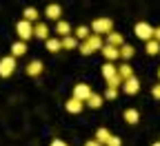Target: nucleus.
Here are the masks:
<instances>
[{"instance_id":"obj_1","label":"nucleus","mask_w":160,"mask_h":146,"mask_svg":"<svg viewBox=\"0 0 160 146\" xmlns=\"http://www.w3.org/2000/svg\"><path fill=\"white\" fill-rule=\"evenodd\" d=\"M91 31L100 33V35H107L109 31H113V20L111 18H96L91 22Z\"/></svg>"},{"instance_id":"obj_2","label":"nucleus","mask_w":160,"mask_h":146,"mask_svg":"<svg viewBox=\"0 0 160 146\" xmlns=\"http://www.w3.org/2000/svg\"><path fill=\"white\" fill-rule=\"evenodd\" d=\"M16 35L20 38V40H25V42H27V40H31L33 38V22H29V20H20V22L16 25Z\"/></svg>"},{"instance_id":"obj_3","label":"nucleus","mask_w":160,"mask_h":146,"mask_svg":"<svg viewBox=\"0 0 160 146\" xmlns=\"http://www.w3.org/2000/svg\"><path fill=\"white\" fill-rule=\"evenodd\" d=\"M16 71V55H5L0 58V78H9Z\"/></svg>"},{"instance_id":"obj_4","label":"nucleus","mask_w":160,"mask_h":146,"mask_svg":"<svg viewBox=\"0 0 160 146\" xmlns=\"http://www.w3.org/2000/svg\"><path fill=\"white\" fill-rule=\"evenodd\" d=\"M133 33H136V38H140V40H151L153 38V33H156V27H151L149 22H138L136 27H133Z\"/></svg>"},{"instance_id":"obj_5","label":"nucleus","mask_w":160,"mask_h":146,"mask_svg":"<svg viewBox=\"0 0 160 146\" xmlns=\"http://www.w3.org/2000/svg\"><path fill=\"white\" fill-rule=\"evenodd\" d=\"M100 53L105 55V60H109V62H116V60H120V47H116V45H109V42H105V47L100 49Z\"/></svg>"},{"instance_id":"obj_6","label":"nucleus","mask_w":160,"mask_h":146,"mask_svg":"<svg viewBox=\"0 0 160 146\" xmlns=\"http://www.w3.org/2000/svg\"><path fill=\"white\" fill-rule=\"evenodd\" d=\"M91 93H93V91H91V87H89V84H85V82H78V84L73 87V97L82 100V102H87Z\"/></svg>"},{"instance_id":"obj_7","label":"nucleus","mask_w":160,"mask_h":146,"mask_svg":"<svg viewBox=\"0 0 160 146\" xmlns=\"http://www.w3.org/2000/svg\"><path fill=\"white\" fill-rule=\"evenodd\" d=\"M65 109H67V113H73V115H78V113H82V109H85V102L71 95V97L65 102Z\"/></svg>"},{"instance_id":"obj_8","label":"nucleus","mask_w":160,"mask_h":146,"mask_svg":"<svg viewBox=\"0 0 160 146\" xmlns=\"http://www.w3.org/2000/svg\"><path fill=\"white\" fill-rule=\"evenodd\" d=\"M122 91H125L127 95H136V93L140 91V82H138L136 75H131V78H127V80L122 82Z\"/></svg>"},{"instance_id":"obj_9","label":"nucleus","mask_w":160,"mask_h":146,"mask_svg":"<svg viewBox=\"0 0 160 146\" xmlns=\"http://www.w3.org/2000/svg\"><path fill=\"white\" fill-rule=\"evenodd\" d=\"M42 69H45V64H42L40 60H31L29 64L25 67V73H27L29 78H38L40 73H42Z\"/></svg>"},{"instance_id":"obj_10","label":"nucleus","mask_w":160,"mask_h":146,"mask_svg":"<svg viewBox=\"0 0 160 146\" xmlns=\"http://www.w3.org/2000/svg\"><path fill=\"white\" fill-rule=\"evenodd\" d=\"M45 16L49 18V20H60V16H62V7L60 5H56V2H51V5H47V9H45Z\"/></svg>"},{"instance_id":"obj_11","label":"nucleus","mask_w":160,"mask_h":146,"mask_svg":"<svg viewBox=\"0 0 160 146\" xmlns=\"http://www.w3.org/2000/svg\"><path fill=\"white\" fill-rule=\"evenodd\" d=\"M45 47H47L49 53L62 51V38H47V40H45Z\"/></svg>"},{"instance_id":"obj_12","label":"nucleus","mask_w":160,"mask_h":146,"mask_svg":"<svg viewBox=\"0 0 160 146\" xmlns=\"http://www.w3.org/2000/svg\"><path fill=\"white\" fill-rule=\"evenodd\" d=\"M116 75H118V67H116V62H109V60H107L105 64H102V78L109 82V80H111V78H116Z\"/></svg>"},{"instance_id":"obj_13","label":"nucleus","mask_w":160,"mask_h":146,"mask_svg":"<svg viewBox=\"0 0 160 146\" xmlns=\"http://www.w3.org/2000/svg\"><path fill=\"white\" fill-rule=\"evenodd\" d=\"M33 38H38V40H47V38H51V35H49V27H47L45 22L33 25Z\"/></svg>"},{"instance_id":"obj_14","label":"nucleus","mask_w":160,"mask_h":146,"mask_svg":"<svg viewBox=\"0 0 160 146\" xmlns=\"http://www.w3.org/2000/svg\"><path fill=\"white\" fill-rule=\"evenodd\" d=\"M87 42H89V47L93 49V51H100L105 47V40H102V35L100 33H91L89 38H87Z\"/></svg>"},{"instance_id":"obj_15","label":"nucleus","mask_w":160,"mask_h":146,"mask_svg":"<svg viewBox=\"0 0 160 146\" xmlns=\"http://www.w3.org/2000/svg\"><path fill=\"white\" fill-rule=\"evenodd\" d=\"M56 33H58V38L71 35V25L67 22V20H58V22H56Z\"/></svg>"},{"instance_id":"obj_16","label":"nucleus","mask_w":160,"mask_h":146,"mask_svg":"<svg viewBox=\"0 0 160 146\" xmlns=\"http://www.w3.org/2000/svg\"><path fill=\"white\" fill-rule=\"evenodd\" d=\"M80 45H78V38L71 33V35H65L62 38V51H73V49H78Z\"/></svg>"},{"instance_id":"obj_17","label":"nucleus","mask_w":160,"mask_h":146,"mask_svg":"<svg viewBox=\"0 0 160 146\" xmlns=\"http://www.w3.org/2000/svg\"><path fill=\"white\" fill-rule=\"evenodd\" d=\"M105 42H109V45H116V47H122V45H125V38H122V33L109 31V33H107V38H105Z\"/></svg>"},{"instance_id":"obj_18","label":"nucleus","mask_w":160,"mask_h":146,"mask_svg":"<svg viewBox=\"0 0 160 146\" xmlns=\"http://www.w3.org/2000/svg\"><path fill=\"white\" fill-rule=\"evenodd\" d=\"M145 51H147V55H158L160 53V42L156 38L147 40V42H145Z\"/></svg>"},{"instance_id":"obj_19","label":"nucleus","mask_w":160,"mask_h":146,"mask_svg":"<svg viewBox=\"0 0 160 146\" xmlns=\"http://www.w3.org/2000/svg\"><path fill=\"white\" fill-rule=\"evenodd\" d=\"M25 53H27V42H25V40H18V42L11 45V55L20 58V55H25Z\"/></svg>"},{"instance_id":"obj_20","label":"nucleus","mask_w":160,"mask_h":146,"mask_svg":"<svg viewBox=\"0 0 160 146\" xmlns=\"http://www.w3.org/2000/svg\"><path fill=\"white\" fill-rule=\"evenodd\" d=\"M102 102H105V95L91 93L89 100H87V106H89V109H100V106H102Z\"/></svg>"},{"instance_id":"obj_21","label":"nucleus","mask_w":160,"mask_h":146,"mask_svg":"<svg viewBox=\"0 0 160 146\" xmlns=\"http://www.w3.org/2000/svg\"><path fill=\"white\" fill-rule=\"evenodd\" d=\"M91 33H93V31H91V27H85V25H80V27H78V29L73 31V35H76V38L80 40V42H82V40H87V38H89Z\"/></svg>"},{"instance_id":"obj_22","label":"nucleus","mask_w":160,"mask_h":146,"mask_svg":"<svg viewBox=\"0 0 160 146\" xmlns=\"http://www.w3.org/2000/svg\"><path fill=\"white\" fill-rule=\"evenodd\" d=\"M125 122H127V124H138V122H140L138 109H127V111H125Z\"/></svg>"},{"instance_id":"obj_23","label":"nucleus","mask_w":160,"mask_h":146,"mask_svg":"<svg viewBox=\"0 0 160 146\" xmlns=\"http://www.w3.org/2000/svg\"><path fill=\"white\" fill-rule=\"evenodd\" d=\"M133 53H136V49L131 45H122V47H120V58H122L125 62H129L133 58Z\"/></svg>"},{"instance_id":"obj_24","label":"nucleus","mask_w":160,"mask_h":146,"mask_svg":"<svg viewBox=\"0 0 160 146\" xmlns=\"http://www.w3.org/2000/svg\"><path fill=\"white\" fill-rule=\"evenodd\" d=\"M118 73L122 75V80H127V78H131V75H133V69H131L129 62H122V64L118 67Z\"/></svg>"},{"instance_id":"obj_25","label":"nucleus","mask_w":160,"mask_h":146,"mask_svg":"<svg viewBox=\"0 0 160 146\" xmlns=\"http://www.w3.org/2000/svg\"><path fill=\"white\" fill-rule=\"evenodd\" d=\"M22 16H25V20H29V22H36V20H38V9L36 7H27L25 11H22Z\"/></svg>"},{"instance_id":"obj_26","label":"nucleus","mask_w":160,"mask_h":146,"mask_svg":"<svg viewBox=\"0 0 160 146\" xmlns=\"http://www.w3.org/2000/svg\"><path fill=\"white\" fill-rule=\"evenodd\" d=\"M109 137H111V133H109L107 129H98V131H96V139H98L100 144H107Z\"/></svg>"},{"instance_id":"obj_27","label":"nucleus","mask_w":160,"mask_h":146,"mask_svg":"<svg viewBox=\"0 0 160 146\" xmlns=\"http://www.w3.org/2000/svg\"><path fill=\"white\" fill-rule=\"evenodd\" d=\"M118 93H120V87H111V84H107L105 100H116V97H118Z\"/></svg>"},{"instance_id":"obj_28","label":"nucleus","mask_w":160,"mask_h":146,"mask_svg":"<svg viewBox=\"0 0 160 146\" xmlns=\"http://www.w3.org/2000/svg\"><path fill=\"white\" fill-rule=\"evenodd\" d=\"M78 51H80V53H82V55H91V53H93V49L89 47V42H87V40H82V42H80V47H78Z\"/></svg>"},{"instance_id":"obj_29","label":"nucleus","mask_w":160,"mask_h":146,"mask_svg":"<svg viewBox=\"0 0 160 146\" xmlns=\"http://www.w3.org/2000/svg\"><path fill=\"white\" fill-rule=\"evenodd\" d=\"M107 146H122V139H120L118 135H111L109 142H107Z\"/></svg>"},{"instance_id":"obj_30","label":"nucleus","mask_w":160,"mask_h":146,"mask_svg":"<svg viewBox=\"0 0 160 146\" xmlns=\"http://www.w3.org/2000/svg\"><path fill=\"white\" fill-rule=\"evenodd\" d=\"M151 95H153V100H160V82L151 87Z\"/></svg>"},{"instance_id":"obj_31","label":"nucleus","mask_w":160,"mask_h":146,"mask_svg":"<svg viewBox=\"0 0 160 146\" xmlns=\"http://www.w3.org/2000/svg\"><path fill=\"white\" fill-rule=\"evenodd\" d=\"M85 146H102V144H100V142L93 137V139H87V142H85Z\"/></svg>"},{"instance_id":"obj_32","label":"nucleus","mask_w":160,"mask_h":146,"mask_svg":"<svg viewBox=\"0 0 160 146\" xmlns=\"http://www.w3.org/2000/svg\"><path fill=\"white\" fill-rule=\"evenodd\" d=\"M49 146H67V144H65V139H51Z\"/></svg>"},{"instance_id":"obj_33","label":"nucleus","mask_w":160,"mask_h":146,"mask_svg":"<svg viewBox=\"0 0 160 146\" xmlns=\"http://www.w3.org/2000/svg\"><path fill=\"white\" fill-rule=\"evenodd\" d=\"M153 38H156L158 42H160V27H156V33H153Z\"/></svg>"},{"instance_id":"obj_34","label":"nucleus","mask_w":160,"mask_h":146,"mask_svg":"<svg viewBox=\"0 0 160 146\" xmlns=\"http://www.w3.org/2000/svg\"><path fill=\"white\" fill-rule=\"evenodd\" d=\"M151 146H160V142H156V144H151Z\"/></svg>"},{"instance_id":"obj_35","label":"nucleus","mask_w":160,"mask_h":146,"mask_svg":"<svg viewBox=\"0 0 160 146\" xmlns=\"http://www.w3.org/2000/svg\"><path fill=\"white\" fill-rule=\"evenodd\" d=\"M158 78H160V67H158Z\"/></svg>"}]
</instances>
